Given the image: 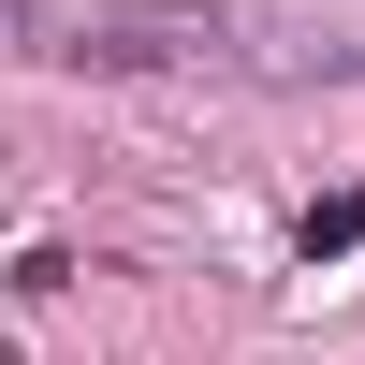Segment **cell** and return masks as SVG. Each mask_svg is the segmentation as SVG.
I'll list each match as a JSON object with an SVG mask.
<instances>
[{
    "label": "cell",
    "mask_w": 365,
    "mask_h": 365,
    "mask_svg": "<svg viewBox=\"0 0 365 365\" xmlns=\"http://www.w3.org/2000/svg\"><path fill=\"white\" fill-rule=\"evenodd\" d=\"M365 249V190H336V205H307V263H351Z\"/></svg>",
    "instance_id": "6da1fadb"
}]
</instances>
